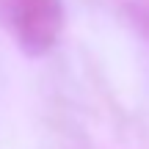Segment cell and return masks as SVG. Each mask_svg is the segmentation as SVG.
Returning <instances> with one entry per match:
<instances>
[{
    "label": "cell",
    "instance_id": "6da1fadb",
    "mask_svg": "<svg viewBox=\"0 0 149 149\" xmlns=\"http://www.w3.org/2000/svg\"><path fill=\"white\" fill-rule=\"evenodd\" d=\"M0 17L31 55L47 53L64 31L61 0H0Z\"/></svg>",
    "mask_w": 149,
    "mask_h": 149
}]
</instances>
